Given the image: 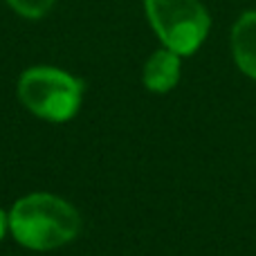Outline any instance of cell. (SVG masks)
<instances>
[{
    "mask_svg": "<svg viewBox=\"0 0 256 256\" xmlns=\"http://www.w3.org/2000/svg\"><path fill=\"white\" fill-rule=\"evenodd\" d=\"M146 16L166 50L194 54L209 32V14L198 0H146Z\"/></svg>",
    "mask_w": 256,
    "mask_h": 256,
    "instance_id": "3957f363",
    "label": "cell"
},
{
    "mask_svg": "<svg viewBox=\"0 0 256 256\" xmlns=\"http://www.w3.org/2000/svg\"><path fill=\"white\" fill-rule=\"evenodd\" d=\"M234 61L248 76L256 79V12H248L232 30Z\"/></svg>",
    "mask_w": 256,
    "mask_h": 256,
    "instance_id": "277c9868",
    "label": "cell"
},
{
    "mask_svg": "<svg viewBox=\"0 0 256 256\" xmlns=\"http://www.w3.org/2000/svg\"><path fill=\"white\" fill-rule=\"evenodd\" d=\"M7 227H9V216H4V212L0 209V240H2V236H4V232H7Z\"/></svg>",
    "mask_w": 256,
    "mask_h": 256,
    "instance_id": "52a82bcc",
    "label": "cell"
},
{
    "mask_svg": "<svg viewBox=\"0 0 256 256\" xmlns=\"http://www.w3.org/2000/svg\"><path fill=\"white\" fill-rule=\"evenodd\" d=\"M180 79V54L158 50L144 66V86L150 92H168Z\"/></svg>",
    "mask_w": 256,
    "mask_h": 256,
    "instance_id": "5b68a950",
    "label": "cell"
},
{
    "mask_svg": "<svg viewBox=\"0 0 256 256\" xmlns=\"http://www.w3.org/2000/svg\"><path fill=\"white\" fill-rule=\"evenodd\" d=\"M20 16L25 18H40L50 12L54 0H7Z\"/></svg>",
    "mask_w": 256,
    "mask_h": 256,
    "instance_id": "8992f818",
    "label": "cell"
},
{
    "mask_svg": "<svg viewBox=\"0 0 256 256\" xmlns=\"http://www.w3.org/2000/svg\"><path fill=\"white\" fill-rule=\"evenodd\" d=\"M9 230L22 248L48 252L76 238L81 230L79 212L52 194H30L9 212Z\"/></svg>",
    "mask_w": 256,
    "mask_h": 256,
    "instance_id": "6da1fadb",
    "label": "cell"
},
{
    "mask_svg": "<svg viewBox=\"0 0 256 256\" xmlns=\"http://www.w3.org/2000/svg\"><path fill=\"white\" fill-rule=\"evenodd\" d=\"M18 97L36 117L58 124L76 115L84 84L58 68H30L18 81Z\"/></svg>",
    "mask_w": 256,
    "mask_h": 256,
    "instance_id": "7a4b0ae2",
    "label": "cell"
}]
</instances>
